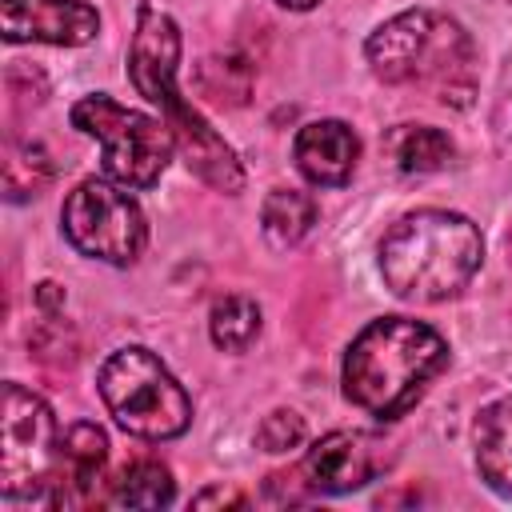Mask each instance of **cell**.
Listing matches in <instances>:
<instances>
[{
  "instance_id": "6da1fadb",
  "label": "cell",
  "mask_w": 512,
  "mask_h": 512,
  "mask_svg": "<svg viewBox=\"0 0 512 512\" xmlns=\"http://www.w3.org/2000/svg\"><path fill=\"white\" fill-rule=\"evenodd\" d=\"M176 64H180V28L176 20L156 8L140 4L136 12V32H132V52H128V76L132 88L160 108V120L172 128L176 148L184 152L188 168L212 184L216 192H240L244 188V168L232 152V144L176 92Z\"/></svg>"
},
{
  "instance_id": "7a4b0ae2",
  "label": "cell",
  "mask_w": 512,
  "mask_h": 512,
  "mask_svg": "<svg viewBox=\"0 0 512 512\" xmlns=\"http://www.w3.org/2000/svg\"><path fill=\"white\" fill-rule=\"evenodd\" d=\"M448 368V344L436 328L408 316H380L356 332L344 352V396L376 416H404L424 388Z\"/></svg>"
},
{
  "instance_id": "3957f363",
  "label": "cell",
  "mask_w": 512,
  "mask_h": 512,
  "mask_svg": "<svg viewBox=\"0 0 512 512\" xmlns=\"http://www.w3.org/2000/svg\"><path fill=\"white\" fill-rule=\"evenodd\" d=\"M484 260L480 228L444 208L400 216L380 240V276L392 296L412 304H440L456 296Z\"/></svg>"
},
{
  "instance_id": "277c9868",
  "label": "cell",
  "mask_w": 512,
  "mask_h": 512,
  "mask_svg": "<svg viewBox=\"0 0 512 512\" xmlns=\"http://www.w3.org/2000/svg\"><path fill=\"white\" fill-rule=\"evenodd\" d=\"M364 56L384 84H420L456 108H464L472 100L476 44L444 12L408 8L392 20H384L368 36Z\"/></svg>"
},
{
  "instance_id": "5b68a950",
  "label": "cell",
  "mask_w": 512,
  "mask_h": 512,
  "mask_svg": "<svg viewBox=\"0 0 512 512\" xmlns=\"http://www.w3.org/2000/svg\"><path fill=\"white\" fill-rule=\"evenodd\" d=\"M100 400L128 436L172 440L192 424V400L180 380L148 352L120 348L100 364Z\"/></svg>"
},
{
  "instance_id": "8992f818",
  "label": "cell",
  "mask_w": 512,
  "mask_h": 512,
  "mask_svg": "<svg viewBox=\"0 0 512 512\" xmlns=\"http://www.w3.org/2000/svg\"><path fill=\"white\" fill-rule=\"evenodd\" d=\"M72 128H80L104 148V176L136 192L152 188L164 176L176 148V136L164 120L124 108L104 92L72 104Z\"/></svg>"
},
{
  "instance_id": "52a82bcc",
  "label": "cell",
  "mask_w": 512,
  "mask_h": 512,
  "mask_svg": "<svg viewBox=\"0 0 512 512\" xmlns=\"http://www.w3.org/2000/svg\"><path fill=\"white\" fill-rule=\"evenodd\" d=\"M60 476V432L52 408L24 384H4L0 416V492L8 500H52Z\"/></svg>"
},
{
  "instance_id": "ba28073f",
  "label": "cell",
  "mask_w": 512,
  "mask_h": 512,
  "mask_svg": "<svg viewBox=\"0 0 512 512\" xmlns=\"http://www.w3.org/2000/svg\"><path fill=\"white\" fill-rule=\"evenodd\" d=\"M60 224L80 256L104 264H132L148 240V220L140 204L128 196L124 184L100 176H88L68 192Z\"/></svg>"
},
{
  "instance_id": "9c48e42d",
  "label": "cell",
  "mask_w": 512,
  "mask_h": 512,
  "mask_svg": "<svg viewBox=\"0 0 512 512\" xmlns=\"http://www.w3.org/2000/svg\"><path fill=\"white\" fill-rule=\"evenodd\" d=\"M388 464V452L376 436L368 432H328L320 436L296 464V484L304 496H340L352 488H364L368 480H376Z\"/></svg>"
},
{
  "instance_id": "30bf717a",
  "label": "cell",
  "mask_w": 512,
  "mask_h": 512,
  "mask_svg": "<svg viewBox=\"0 0 512 512\" xmlns=\"http://www.w3.org/2000/svg\"><path fill=\"white\" fill-rule=\"evenodd\" d=\"M0 24L8 44H60L76 48L96 40L100 12L84 0H0Z\"/></svg>"
},
{
  "instance_id": "8fae6325",
  "label": "cell",
  "mask_w": 512,
  "mask_h": 512,
  "mask_svg": "<svg viewBox=\"0 0 512 512\" xmlns=\"http://www.w3.org/2000/svg\"><path fill=\"white\" fill-rule=\"evenodd\" d=\"M360 156V140L344 120H312L292 140V160L300 176L316 188H340L348 184Z\"/></svg>"
},
{
  "instance_id": "7c38bea8",
  "label": "cell",
  "mask_w": 512,
  "mask_h": 512,
  "mask_svg": "<svg viewBox=\"0 0 512 512\" xmlns=\"http://www.w3.org/2000/svg\"><path fill=\"white\" fill-rule=\"evenodd\" d=\"M108 464V436L92 420H76L60 440V476L48 504H84Z\"/></svg>"
},
{
  "instance_id": "4fadbf2b",
  "label": "cell",
  "mask_w": 512,
  "mask_h": 512,
  "mask_svg": "<svg viewBox=\"0 0 512 512\" xmlns=\"http://www.w3.org/2000/svg\"><path fill=\"white\" fill-rule=\"evenodd\" d=\"M476 472L496 496L512 500V396L492 400L476 416Z\"/></svg>"
},
{
  "instance_id": "5bb4252c",
  "label": "cell",
  "mask_w": 512,
  "mask_h": 512,
  "mask_svg": "<svg viewBox=\"0 0 512 512\" xmlns=\"http://www.w3.org/2000/svg\"><path fill=\"white\" fill-rule=\"evenodd\" d=\"M388 156L404 176H428L452 160V140L432 124H396L388 132Z\"/></svg>"
},
{
  "instance_id": "9a60e30c",
  "label": "cell",
  "mask_w": 512,
  "mask_h": 512,
  "mask_svg": "<svg viewBox=\"0 0 512 512\" xmlns=\"http://www.w3.org/2000/svg\"><path fill=\"white\" fill-rule=\"evenodd\" d=\"M260 224L276 248H292L316 224V200L308 192H296V188H272L264 208H260Z\"/></svg>"
},
{
  "instance_id": "2e32d148",
  "label": "cell",
  "mask_w": 512,
  "mask_h": 512,
  "mask_svg": "<svg viewBox=\"0 0 512 512\" xmlns=\"http://www.w3.org/2000/svg\"><path fill=\"white\" fill-rule=\"evenodd\" d=\"M172 500H176V484L160 460H132L112 480V492H108V504H120V508H168Z\"/></svg>"
},
{
  "instance_id": "e0dca14e",
  "label": "cell",
  "mask_w": 512,
  "mask_h": 512,
  "mask_svg": "<svg viewBox=\"0 0 512 512\" xmlns=\"http://www.w3.org/2000/svg\"><path fill=\"white\" fill-rule=\"evenodd\" d=\"M208 336L224 352H248L260 336V308L248 296H220L208 312Z\"/></svg>"
},
{
  "instance_id": "ac0fdd59",
  "label": "cell",
  "mask_w": 512,
  "mask_h": 512,
  "mask_svg": "<svg viewBox=\"0 0 512 512\" xmlns=\"http://www.w3.org/2000/svg\"><path fill=\"white\" fill-rule=\"evenodd\" d=\"M4 180H8V196L24 200L36 196L48 180H52V160L40 144H12L8 160H4Z\"/></svg>"
},
{
  "instance_id": "d6986e66",
  "label": "cell",
  "mask_w": 512,
  "mask_h": 512,
  "mask_svg": "<svg viewBox=\"0 0 512 512\" xmlns=\"http://www.w3.org/2000/svg\"><path fill=\"white\" fill-rule=\"evenodd\" d=\"M256 444L264 452H288V448H300L304 444V420L292 412V408H276L260 420L256 428Z\"/></svg>"
},
{
  "instance_id": "ffe728a7",
  "label": "cell",
  "mask_w": 512,
  "mask_h": 512,
  "mask_svg": "<svg viewBox=\"0 0 512 512\" xmlns=\"http://www.w3.org/2000/svg\"><path fill=\"white\" fill-rule=\"evenodd\" d=\"M36 304H40L48 316H56V312L64 308V288H60V284H52V280H44V284L36 288Z\"/></svg>"
},
{
  "instance_id": "44dd1931",
  "label": "cell",
  "mask_w": 512,
  "mask_h": 512,
  "mask_svg": "<svg viewBox=\"0 0 512 512\" xmlns=\"http://www.w3.org/2000/svg\"><path fill=\"white\" fill-rule=\"evenodd\" d=\"M196 508H208V504H236V508H244L248 500L240 496V492H224V488H204L196 500H192Z\"/></svg>"
},
{
  "instance_id": "7402d4cb",
  "label": "cell",
  "mask_w": 512,
  "mask_h": 512,
  "mask_svg": "<svg viewBox=\"0 0 512 512\" xmlns=\"http://www.w3.org/2000/svg\"><path fill=\"white\" fill-rule=\"evenodd\" d=\"M280 8H292V12H304V8H316L320 0H276Z\"/></svg>"
}]
</instances>
